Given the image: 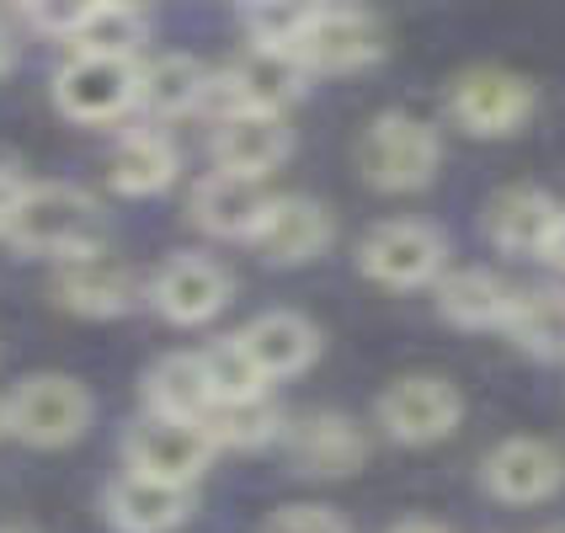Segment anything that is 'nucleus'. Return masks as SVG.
<instances>
[{
	"label": "nucleus",
	"mask_w": 565,
	"mask_h": 533,
	"mask_svg": "<svg viewBox=\"0 0 565 533\" xmlns=\"http://www.w3.org/2000/svg\"><path fill=\"white\" fill-rule=\"evenodd\" d=\"M203 369H209V384H214L220 406H235V401H262V395H267V379L256 374V363L246 358L241 337L209 347V352H203Z\"/></svg>",
	"instance_id": "obj_28"
},
{
	"label": "nucleus",
	"mask_w": 565,
	"mask_h": 533,
	"mask_svg": "<svg viewBox=\"0 0 565 533\" xmlns=\"http://www.w3.org/2000/svg\"><path fill=\"white\" fill-rule=\"evenodd\" d=\"M305 92V64L282 49H252L214 75L209 86V102L220 118H235V113H267V118H282V107Z\"/></svg>",
	"instance_id": "obj_4"
},
{
	"label": "nucleus",
	"mask_w": 565,
	"mask_h": 533,
	"mask_svg": "<svg viewBox=\"0 0 565 533\" xmlns=\"http://www.w3.org/2000/svg\"><path fill=\"white\" fill-rule=\"evenodd\" d=\"M267 192L262 182H241V177H224L209 171L198 188H192V224L220 235V241H252L262 214H267Z\"/></svg>",
	"instance_id": "obj_20"
},
{
	"label": "nucleus",
	"mask_w": 565,
	"mask_h": 533,
	"mask_svg": "<svg viewBox=\"0 0 565 533\" xmlns=\"http://www.w3.org/2000/svg\"><path fill=\"white\" fill-rule=\"evenodd\" d=\"M465 416V395L443 374H406L379 395V427L395 443H443Z\"/></svg>",
	"instance_id": "obj_10"
},
{
	"label": "nucleus",
	"mask_w": 565,
	"mask_h": 533,
	"mask_svg": "<svg viewBox=\"0 0 565 533\" xmlns=\"http://www.w3.org/2000/svg\"><path fill=\"white\" fill-rule=\"evenodd\" d=\"M555 273H565V214H561V230H555V246H550V256H544Z\"/></svg>",
	"instance_id": "obj_33"
},
{
	"label": "nucleus",
	"mask_w": 565,
	"mask_h": 533,
	"mask_svg": "<svg viewBox=\"0 0 565 533\" xmlns=\"http://www.w3.org/2000/svg\"><path fill=\"white\" fill-rule=\"evenodd\" d=\"M561 214L565 209L544 188H507V192H497L491 209H486V235H491L497 252L544 262L550 246H555Z\"/></svg>",
	"instance_id": "obj_15"
},
{
	"label": "nucleus",
	"mask_w": 565,
	"mask_h": 533,
	"mask_svg": "<svg viewBox=\"0 0 565 533\" xmlns=\"http://www.w3.org/2000/svg\"><path fill=\"white\" fill-rule=\"evenodd\" d=\"M177 171H182V156L156 128L124 134L113 160H107V177H113V188L124 192V198H156V192H166L177 182Z\"/></svg>",
	"instance_id": "obj_24"
},
{
	"label": "nucleus",
	"mask_w": 565,
	"mask_h": 533,
	"mask_svg": "<svg viewBox=\"0 0 565 533\" xmlns=\"http://www.w3.org/2000/svg\"><path fill=\"white\" fill-rule=\"evenodd\" d=\"M512 294L518 288H507L491 267H454L438 278V310L459 331H502Z\"/></svg>",
	"instance_id": "obj_22"
},
{
	"label": "nucleus",
	"mask_w": 565,
	"mask_h": 533,
	"mask_svg": "<svg viewBox=\"0 0 565 533\" xmlns=\"http://www.w3.org/2000/svg\"><path fill=\"white\" fill-rule=\"evenodd\" d=\"M235 283H230V267L214 262V256L182 252L171 262H160V273L150 278V305H156L171 326H203L230 305Z\"/></svg>",
	"instance_id": "obj_11"
},
{
	"label": "nucleus",
	"mask_w": 565,
	"mask_h": 533,
	"mask_svg": "<svg viewBox=\"0 0 565 533\" xmlns=\"http://www.w3.org/2000/svg\"><path fill=\"white\" fill-rule=\"evenodd\" d=\"M443 139L433 124L411 118V113H384L363 128L358 139V171L384 192H416L438 177Z\"/></svg>",
	"instance_id": "obj_2"
},
{
	"label": "nucleus",
	"mask_w": 565,
	"mask_h": 533,
	"mask_svg": "<svg viewBox=\"0 0 565 533\" xmlns=\"http://www.w3.org/2000/svg\"><path fill=\"white\" fill-rule=\"evenodd\" d=\"M390 533H448L443 523H433V518H406V523H395Z\"/></svg>",
	"instance_id": "obj_32"
},
{
	"label": "nucleus",
	"mask_w": 565,
	"mask_h": 533,
	"mask_svg": "<svg viewBox=\"0 0 565 533\" xmlns=\"http://www.w3.org/2000/svg\"><path fill=\"white\" fill-rule=\"evenodd\" d=\"M544 533H565V523H555V529H544Z\"/></svg>",
	"instance_id": "obj_35"
},
{
	"label": "nucleus",
	"mask_w": 565,
	"mask_h": 533,
	"mask_svg": "<svg viewBox=\"0 0 565 533\" xmlns=\"http://www.w3.org/2000/svg\"><path fill=\"white\" fill-rule=\"evenodd\" d=\"M102 507H107V523L118 533H171L177 523H188L192 491L188 486H166V480L124 470L107 486Z\"/></svg>",
	"instance_id": "obj_17"
},
{
	"label": "nucleus",
	"mask_w": 565,
	"mask_h": 533,
	"mask_svg": "<svg viewBox=\"0 0 565 533\" xmlns=\"http://www.w3.org/2000/svg\"><path fill=\"white\" fill-rule=\"evenodd\" d=\"M139 96V64L128 60H96V54H70L54 75V102L75 124H118L134 113Z\"/></svg>",
	"instance_id": "obj_9"
},
{
	"label": "nucleus",
	"mask_w": 565,
	"mask_h": 533,
	"mask_svg": "<svg viewBox=\"0 0 565 533\" xmlns=\"http://www.w3.org/2000/svg\"><path fill=\"white\" fill-rule=\"evenodd\" d=\"M209 86L214 75L192 54H156V60L139 64V96L134 107L150 113V118H188L209 102Z\"/></svg>",
	"instance_id": "obj_23"
},
{
	"label": "nucleus",
	"mask_w": 565,
	"mask_h": 533,
	"mask_svg": "<svg viewBox=\"0 0 565 533\" xmlns=\"http://www.w3.org/2000/svg\"><path fill=\"white\" fill-rule=\"evenodd\" d=\"M448 113L475 139H502V134H518L534 118V86L512 70L480 64V70H465L448 86Z\"/></svg>",
	"instance_id": "obj_6"
},
{
	"label": "nucleus",
	"mask_w": 565,
	"mask_h": 533,
	"mask_svg": "<svg viewBox=\"0 0 565 533\" xmlns=\"http://www.w3.org/2000/svg\"><path fill=\"white\" fill-rule=\"evenodd\" d=\"M209 156H214V171H224V177L262 182V177H273L282 160L294 156V134H288L282 118L235 113V118H220V124H214Z\"/></svg>",
	"instance_id": "obj_14"
},
{
	"label": "nucleus",
	"mask_w": 565,
	"mask_h": 533,
	"mask_svg": "<svg viewBox=\"0 0 565 533\" xmlns=\"http://www.w3.org/2000/svg\"><path fill=\"white\" fill-rule=\"evenodd\" d=\"M86 422H92V395L70 374H32L6 401V433H17L32 448H64L86 433Z\"/></svg>",
	"instance_id": "obj_3"
},
{
	"label": "nucleus",
	"mask_w": 565,
	"mask_h": 533,
	"mask_svg": "<svg viewBox=\"0 0 565 533\" xmlns=\"http://www.w3.org/2000/svg\"><path fill=\"white\" fill-rule=\"evenodd\" d=\"M6 241L28 256H49V262H81V256L102 252V203L75 182H28L11 220H6Z\"/></svg>",
	"instance_id": "obj_1"
},
{
	"label": "nucleus",
	"mask_w": 565,
	"mask_h": 533,
	"mask_svg": "<svg viewBox=\"0 0 565 533\" xmlns=\"http://www.w3.org/2000/svg\"><path fill=\"white\" fill-rule=\"evenodd\" d=\"M443 262H448V246H443L438 230L422 220L374 224L358 246V267L384 288H427V283L443 278Z\"/></svg>",
	"instance_id": "obj_7"
},
{
	"label": "nucleus",
	"mask_w": 565,
	"mask_h": 533,
	"mask_svg": "<svg viewBox=\"0 0 565 533\" xmlns=\"http://www.w3.org/2000/svg\"><path fill=\"white\" fill-rule=\"evenodd\" d=\"M0 433H6V406H0Z\"/></svg>",
	"instance_id": "obj_36"
},
{
	"label": "nucleus",
	"mask_w": 565,
	"mask_h": 533,
	"mask_svg": "<svg viewBox=\"0 0 565 533\" xmlns=\"http://www.w3.org/2000/svg\"><path fill=\"white\" fill-rule=\"evenodd\" d=\"M11 64V32H6V22H0V70Z\"/></svg>",
	"instance_id": "obj_34"
},
{
	"label": "nucleus",
	"mask_w": 565,
	"mask_h": 533,
	"mask_svg": "<svg viewBox=\"0 0 565 533\" xmlns=\"http://www.w3.org/2000/svg\"><path fill=\"white\" fill-rule=\"evenodd\" d=\"M145 32H150V22H145L139 6L102 0V6H86V11H81V22L70 32V49H75V54H96V60H128L134 64Z\"/></svg>",
	"instance_id": "obj_25"
},
{
	"label": "nucleus",
	"mask_w": 565,
	"mask_h": 533,
	"mask_svg": "<svg viewBox=\"0 0 565 533\" xmlns=\"http://www.w3.org/2000/svg\"><path fill=\"white\" fill-rule=\"evenodd\" d=\"M486 491L507 507H539L565 486V454L544 438H507L486 454Z\"/></svg>",
	"instance_id": "obj_12"
},
{
	"label": "nucleus",
	"mask_w": 565,
	"mask_h": 533,
	"mask_svg": "<svg viewBox=\"0 0 565 533\" xmlns=\"http://www.w3.org/2000/svg\"><path fill=\"white\" fill-rule=\"evenodd\" d=\"M278 443L288 448L294 470L320 475V480L363 470V459H369V433L352 416H342V411H310V416L288 422Z\"/></svg>",
	"instance_id": "obj_13"
},
{
	"label": "nucleus",
	"mask_w": 565,
	"mask_h": 533,
	"mask_svg": "<svg viewBox=\"0 0 565 533\" xmlns=\"http://www.w3.org/2000/svg\"><path fill=\"white\" fill-rule=\"evenodd\" d=\"M502 331L534 358H565V288H518Z\"/></svg>",
	"instance_id": "obj_26"
},
{
	"label": "nucleus",
	"mask_w": 565,
	"mask_h": 533,
	"mask_svg": "<svg viewBox=\"0 0 565 533\" xmlns=\"http://www.w3.org/2000/svg\"><path fill=\"white\" fill-rule=\"evenodd\" d=\"M54 294H60L64 310L107 320V315L134 310L139 278H134V267L118 262L113 252H92V256H81V262H64L60 278H54Z\"/></svg>",
	"instance_id": "obj_16"
},
{
	"label": "nucleus",
	"mask_w": 565,
	"mask_h": 533,
	"mask_svg": "<svg viewBox=\"0 0 565 533\" xmlns=\"http://www.w3.org/2000/svg\"><path fill=\"white\" fill-rule=\"evenodd\" d=\"M384 54V28L379 17L358 11V6H315L310 28L299 38L294 60L305 64V75H352L369 70Z\"/></svg>",
	"instance_id": "obj_8"
},
{
	"label": "nucleus",
	"mask_w": 565,
	"mask_h": 533,
	"mask_svg": "<svg viewBox=\"0 0 565 533\" xmlns=\"http://www.w3.org/2000/svg\"><path fill=\"white\" fill-rule=\"evenodd\" d=\"M214 438L203 422H171V416H139L128 427L124 459L134 475H150V480H166V486H198L203 470L214 465Z\"/></svg>",
	"instance_id": "obj_5"
},
{
	"label": "nucleus",
	"mask_w": 565,
	"mask_h": 533,
	"mask_svg": "<svg viewBox=\"0 0 565 533\" xmlns=\"http://www.w3.org/2000/svg\"><path fill=\"white\" fill-rule=\"evenodd\" d=\"M209 438L214 448H267L282 438V411L262 395V401H235V406H214L209 411Z\"/></svg>",
	"instance_id": "obj_27"
},
{
	"label": "nucleus",
	"mask_w": 565,
	"mask_h": 533,
	"mask_svg": "<svg viewBox=\"0 0 565 533\" xmlns=\"http://www.w3.org/2000/svg\"><path fill=\"white\" fill-rule=\"evenodd\" d=\"M262 533H352L331 512V507H278L267 523H262Z\"/></svg>",
	"instance_id": "obj_30"
},
{
	"label": "nucleus",
	"mask_w": 565,
	"mask_h": 533,
	"mask_svg": "<svg viewBox=\"0 0 565 533\" xmlns=\"http://www.w3.org/2000/svg\"><path fill=\"white\" fill-rule=\"evenodd\" d=\"M310 11L315 6H246L241 11L246 43L252 49H282V54H294L305 28H310Z\"/></svg>",
	"instance_id": "obj_29"
},
{
	"label": "nucleus",
	"mask_w": 565,
	"mask_h": 533,
	"mask_svg": "<svg viewBox=\"0 0 565 533\" xmlns=\"http://www.w3.org/2000/svg\"><path fill=\"white\" fill-rule=\"evenodd\" d=\"M145 401L150 416H171V422H209V411L220 406L203 352H166L156 369L145 374Z\"/></svg>",
	"instance_id": "obj_21"
},
{
	"label": "nucleus",
	"mask_w": 565,
	"mask_h": 533,
	"mask_svg": "<svg viewBox=\"0 0 565 533\" xmlns=\"http://www.w3.org/2000/svg\"><path fill=\"white\" fill-rule=\"evenodd\" d=\"M22 188H28V182H22L11 166H0V235H6V220H11V209H17Z\"/></svg>",
	"instance_id": "obj_31"
},
{
	"label": "nucleus",
	"mask_w": 565,
	"mask_h": 533,
	"mask_svg": "<svg viewBox=\"0 0 565 533\" xmlns=\"http://www.w3.org/2000/svg\"><path fill=\"white\" fill-rule=\"evenodd\" d=\"M241 347H246V358L256 363V374L273 384V379L305 374L315 358H320V331H315L305 315L273 310V315H256L252 326L241 331Z\"/></svg>",
	"instance_id": "obj_19"
},
{
	"label": "nucleus",
	"mask_w": 565,
	"mask_h": 533,
	"mask_svg": "<svg viewBox=\"0 0 565 533\" xmlns=\"http://www.w3.org/2000/svg\"><path fill=\"white\" fill-rule=\"evenodd\" d=\"M252 246L278 267H299L331 246V214L315 198H273L267 214L256 224Z\"/></svg>",
	"instance_id": "obj_18"
}]
</instances>
